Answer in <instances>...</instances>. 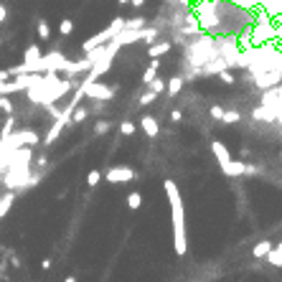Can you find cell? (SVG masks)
Returning a JSON list of instances; mask_svg holds the SVG:
<instances>
[{"instance_id": "cell-23", "label": "cell", "mask_w": 282, "mask_h": 282, "mask_svg": "<svg viewBox=\"0 0 282 282\" xmlns=\"http://www.w3.org/2000/svg\"><path fill=\"white\" fill-rule=\"evenodd\" d=\"M112 130V122H107V120H99L94 125V135H104V133H110Z\"/></svg>"}, {"instance_id": "cell-36", "label": "cell", "mask_w": 282, "mask_h": 282, "mask_svg": "<svg viewBox=\"0 0 282 282\" xmlns=\"http://www.w3.org/2000/svg\"><path fill=\"white\" fill-rule=\"evenodd\" d=\"M64 282H76V277L71 275V277H67V280H64Z\"/></svg>"}, {"instance_id": "cell-11", "label": "cell", "mask_w": 282, "mask_h": 282, "mask_svg": "<svg viewBox=\"0 0 282 282\" xmlns=\"http://www.w3.org/2000/svg\"><path fill=\"white\" fill-rule=\"evenodd\" d=\"M252 117L257 122H275L277 112L272 110V107H257V110H252Z\"/></svg>"}, {"instance_id": "cell-29", "label": "cell", "mask_w": 282, "mask_h": 282, "mask_svg": "<svg viewBox=\"0 0 282 282\" xmlns=\"http://www.w3.org/2000/svg\"><path fill=\"white\" fill-rule=\"evenodd\" d=\"M155 99H158V94H155V92H150V89H147V92H145V94H142V97H140L138 102H140V107H147L150 102H155Z\"/></svg>"}, {"instance_id": "cell-3", "label": "cell", "mask_w": 282, "mask_h": 282, "mask_svg": "<svg viewBox=\"0 0 282 282\" xmlns=\"http://www.w3.org/2000/svg\"><path fill=\"white\" fill-rule=\"evenodd\" d=\"M84 86H86V97H89L92 102H110L117 94V86H107V84H99V81L97 84H84Z\"/></svg>"}, {"instance_id": "cell-10", "label": "cell", "mask_w": 282, "mask_h": 282, "mask_svg": "<svg viewBox=\"0 0 282 282\" xmlns=\"http://www.w3.org/2000/svg\"><path fill=\"white\" fill-rule=\"evenodd\" d=\"M280 79H282L280 71H257L254 84H257V86H272V84H277Z\"/></svg>"}, {"instance_id": "cell-6", "label": "cell", "mask_w": 282, "mask_h": 282, "mask_svg": "<svg viewBox=\"0 0 282 282\" xmlns=\"http://www.w3.org/2000/svg\"><path fill=\"white\" fill-rule=\"evenodd\" d=\"M67 125H71V117H69V115H59V120H56V122H54V127L49 130V135L43 138V145L56 142V140H59V135H61V130L67 127Z\"/></svg>"}, {"instance_id": "cell-38", "label": "cell", "mask_w": 282, "mask_h": 282, "mask_svg": "<svg viewBox=\"0 0 282 282\" xmlns=\"http://www.w3.org/2000/svg\"><path fill=\"white\" fill-rule=\"evenodd\" d=\"M277 249H280V252H282V242H280V244H277Z\"/></svg>"}, {"instance_id": "cell-35", "label": "cell", "mask_w": 282, "mask_h": 282, "mask_svg": "<svg viewBox=\"0 0 282 282\" xmlns=\"http://www.w3.org/2000/svg\"><path fill=\"white\" fill-rule=\"evenodd\" d=\"M117 3H120V5H127V3H133V0H117Z\"/></svg>"}, {"instance_id": "cell-21", "label": "cell", "mask_w": 282, "mask_h": 282, "mask_svg": "<svg viewBox=\"0 0 282 282\" xmlns=\"http://www.w3.org/2000/svg\"><path fill=\"white\" fill-rule=\"evenodd\" d=\"M59 33H61V36H71V33H74L71 18H64V20H61V23H59Z\"/></svg>"}, {"instance_id": "cell-17", "label": "cell", "mask_w": 282, "mask_h": 282, "mask_svg": "<svg viewBox=\"0 0 282 282\" xmlns=\"http://www.w3.org/2000/svg\"><path fill=\"white\" fill-rule=\"evenodd\" d=\"M145 28H147V20H145L142 15L127 18V28H125V31H145Z\"/></svg>"}, {"instance_id": "cell-32", "label": "cell", "mask_w": 282, "mask_h": 282, "mask_svg": "<svg viewBox=\"0 0 282 282\" xmlns=\"http://www.w3.org/2000/svg\"><path fill=\"white\" fill-rule=\"evenodd\" d=\"M170 120H173V122H181V120H183V112H181V110H173V112H170Z\"/></svg>"}, {"instance_id": "cell-8", "label": "cell", "mask_w": 282, "mask_h": 282, "mask_svg": "<svg viewBox=\"0 0 282 282\" xmlns=\"http://www.w3.org/2000/svg\"><path fill=\"white\" fill-rule=\"evenodd\" d=\"M140 127H142V133H145L147 138H158V135H160V125H158V120H155L153 115H142Z\"/></svg>"}, {"instance_id": "cell-37", "label": "cell", "mask_w": 282, "mask_h": 282, "mask_svg": "<svg viewBox=\"0 0 282 282\" xmlns=\"http://www.w3.org/2000/svg\"><path fill=\"white\" fill-rule=\"evenodd\" d=\"M275 31H277V36H282V26H280V28H275Z\"/></svg>"}, {"instance_id": "cell-18", "label": "cell", "mask_w": 282, "mask_h": 282, "mask_svg": "<svg viewBox=\"0 0 282 282\" xmlns=\"http://www.w3.org/2000/svg\"><path fill=\"white\" fill-rule=\"evenodd\" d=\"M36 31L41 36V41H51V28L46 23V18H38V23H36Z\"/></svg>"}, {"instance_id": "cell-13", "label": "cell", "mask_w": 282, "mask_h": 282, "mask_svg": "<svg viewBox=\"0 0 282 282\" xmlns=\"http://www.w3.org/2000/svg\"><path fill=\"white\" fill-rule=\"evenodd\" d=\"M13 201H15V193H13V191L3 193V199H0V219H5V216H8V211H10Z\"/></svg>"}, {"instance_id": "cell-30", "label": "cell", "mask_w": 282, "mask_h": 282, "mask_svg": "<svg viewBox=\"0 0 282 282\" xmlns=\"http://www.w3.org/2000/svg\"><path fill=\"white\" fill-rule=\"evenodd\" d=\"M0 107H3V112H5L8 117H13V102H10L8 97H0Z\"/></svg>"}, {"instance_id": "cell-31", "label": "cell", "mask_w": 282, "mask_h": 282, "mask_svg": "<svg viewBox=\"0 0 282 282\" xmlns=\"http://www.w3.org/2000/svg\"><path fill=\"white\" fill-rule=\"evenodd\" d=\"M219 76H221V81H224V84H234V81H236V79H234V74H229V71H221Z\"/></svg>"}, {"instance_id": "cell-27", "label": "cell", "mask_w": 282, "mask_h": 282, "mask_svg": "<svg viewBox=\"0 0 282 282\" xmlns=\"http://www.w3.org/2000/svg\"><path fill=\"white\" fill-rule=\"evenodd\" d=\"M242 120V115L236 112V110H226V115H224V125H234V122H239Z\"/></svg>"}, {"instance_id": "cell-12", "label": "cell", "mask_w": 282, "mask_h": 282, "mask_svg": "<svg viewBox=\"0 0 282 282\" xmlns=\"http://www.w3.org/2000/svg\"><path fill=\"white\" fill-rule=\"evenodd\" d=\"M168 51H170V41H158L155 46L147 49V56H150V59H160V56H165Z\"/></svg>"}, {"instance_id": "cell-15", "label": "cell", "mask_w": 282, "mask_h": 282, "mask_svg": "<svg viewBox=\"0 0 282 282\" xmlns=\"http://www.w3.org/2000/svg\"><path fill=\"white\" fill-rule=\"evenodd\" d=\"M41 59H43L41 49L36 46V43H31V46L26 49V54H23V64H36V61H41Z\"/></svg>"}, {"instance_id": "cell-19", "label": "cell", "mask_w": 282, "mask_h": 282, "mask_svg": "<svg viewBox=\"0 0 282 282\" xmlns=\"http://www.w3.org/2000/svg\"><path fill=\"white\" fill-rule=\"evenodd\" d=\"M127 206L133 209V211H138V209L142 206V193H138V191H133V193H127Z\"/></svg>"}, {"instance_id": "cell-24", "label": "cell", "mask_w": 282, "mask_h": 282, "mask_svg": "<svg viewBox=\"0 0 282 282\" xmlns=\"http://www.w3.org/2000/svg\"><path fill=\"white\" fill-rule=\"evenodd\" d=\"M209 115H211V120H219V122H224V115H226V110H224V107H219V104H213Z\"/></svg>"}, {"instance_id": "cell-28", "label": "cell", "mask_w": 282, "mask_h": 282, "mask_svg": "<svg viewBox=\"0 0 282 282\" xmlns=\"http://www.w3.org/2000/svg\"><path fill=\"white\" fill-rule=\"evenodd\" d=\"M86 115H89V110H86V107H79V110L74 112V117H71V122H74V125H79V122H84V120H86Z\"/></svg>"}, {"instance_id": "cell-2", "label": "cell", "mask_w": 282, "mask_h": 282, "mask_svg": "<svg viewBox=\"0 0 282 282\" xmlns=\"http://www.w3.org/2000/svg\"><path fill=\"white\" fill-rule=\"evenodd\" d=\"M41 138L36 130H18V133H13L10 138H3V153L10 147V153L13 150H23V145H38Z\"/></svg>"}, {"instance_id": "cell-14", "label": "cell", "mask_w": 282, "mask_h": 282, "mask_svg": "<svg viewBox=\"0 0 282 282\" xmlns=\"http://www.w3.org/2000/svg\"><path fill=\"white\" fill-rule=\"evenodd\" d=\"M183 81H186V76H181V74L173 76V79L168 81V94H170V97H178L181 89H183Z\"/></svg>"}, {"instance_id": "cell-16", "label": "cell", "mask_w": 282, "mask_h": 282, "mask_svg": "<svg viewBox=\"0 0 282 282\" xmlns=\"http://www.w3.org/2000/svg\"><path fill=\"white\" fill-rule=\"evenodd\" d=\"M270 252H272V242H267V239H265V242H259V244L252 249V254H254L257 259H267Z\"/></svg>"}, {"instance_id": "cell-22", "label": "cell", "mask_w": 282, "mask_h": 282, "mask_svg": "<svg viewBox=\"0 0 282 282\" xmlns=\"http://www.w3.org/2000/svg\"><path fill=\"white\" fill-rule=\"evenodd\" d=\"M147 89H150V92H155V94H163V92L168 89V81H163V79L158 76V79H155L153 84H150V86H147Z\"/></svg>"}, {"instance_id": "cell-20", "label": "cell", "mask_w": 282, "mask_h": 282, "mask_svg": "<svg viewBox=\"0 0 282 282\" xmlns=\"http://www.w3.org/2000/svg\"><path fill=\"white\" fill-rule=\"evenodd\" d=\"M135 133H138V125H135V122L125 120V122L120 125V135H125V138H133Z\"/></svg>"}, {"instance_id": "cell-9", "label": "cell", "mask_w": 282, "mask_h": 282, "mask_svg": "<svg viewBox=\"0 0 282 282\" xmlns=\"http://www.w3.org/2000/svg\"><path fill=\"white\" fill-rule=\"evenodd\" d=\"M247 170H249V165H247V163H242V160H231L229 165H224V168H221V173H224V176H229V178L247 176Z\"/></svg>"}, {"instance_id": "cell-25", "label": "cell", "mask_w": 282, "mask_h": 282, "mask_svg": "<svg viewBox=\"0 0 282 282\" xmlns=\"http://www.w3.org/2000/svg\"><path fill=\"white\" fill-rule=\"evenodd\" d=\"M267 262L275 265V267H282V252H280V249H272L270 257H267Z\"/></svg>"}, {"instance_id": "cell-34", "label": "cell", "mask_w": 282, "mask_h": 282, "mask_svg": "<svg viewBox=\"0 0 282 282\" xmlns=\"http://www.w3.org/2000/svg\"><path fill=\"white\" fill-rule=\"evenodd\" d=\"M130 5H133V8H142V5H145V0H133Z\"/></svg>"}, {"instance_id": "cell-33", "label": "cell", "mask_w": 282, "mask_h": 282, "mask_svg": "<svg viewBox=\"0 0 282 282\" xmlns=\"http://www.w3.org/2000/svg\"><path fill=\"white\" fill-rule=\"evenodd\" d=\"M5 18H8V8L0 5V20H5Z\"/></svg>"}, {"instance_id": "cell-26", "label": "cell", "mask_w": 282, "mask_h": 282, "mask_svg": "<svg viewBox=\"0 0 282 282\" xmlns=\"http://www.w3.org/2000/svg\"><path fill=\"white\" fill-rule=\"evenodd\" d=\"M102 178H104V176H102L99 170H89V173H86V183H89L92 188H94V186H97V183H99Z\"/></svg>"}, {"instance_id": "cell-4", "label": "cell", "mask_w": 282, "mask_h": 282, "mask_svg": "<svg viewBox=\"0 0 282 282\" xmlns=\"http://www.w3.org/2000/svg\"><path fill=\"white\" fill-rule=\"evenodd\" d=\"M104 178L110 183H127V181H135L138 178V170L135 168H127V165H115L104 173Z\"/></svg>"}, {"instance_id": "cell-1", "label": "cell", "mask_w": 282, "mask_h": 282, "mask_svg": "<svg viewBox=\"0 0 282 282\" xmlns=\"http://www.w3.org/2000/svg\"><path fill=\"white\" fill-rule=\"evenodd\" d=\"M165 196L170 204V219H173V249H176L178 257L186 254L188 242H186V213H183V199H181V191L176 186L173 178H165Z\"/></svg>"}, {"instance_id": "cell-5", "label": "cell", "mask_w": 282, "mask_h": 282, "mask_svg": "<svg viewBox=\"0 0 282 282\" xmlns=\"http://www.w3.org/2000/svg\"><path fill=\"white\" fill-rule=\"evenodd\" d=\"M94 69V64L89 59H81V61H67L64 64V74L67 76H79V74H86V71H92Z\"/></svg>"}, {"instance_id": "cell-7", "label": "cell", "mask_w": 282, "mask_h": 282, "mask_svg": "<svg viewBox=\"0 0 282 282\" xmlns=\"http://www.w3.org/2000/svg\"><path fill=\"white\" fill-rule=\"evenodd\" d=\"M211 153H213L216 163H219L221 168L231 163V153L226 150V145H224V142H219V140H213V142H211Z\"/></svg>"}]
</instances>
